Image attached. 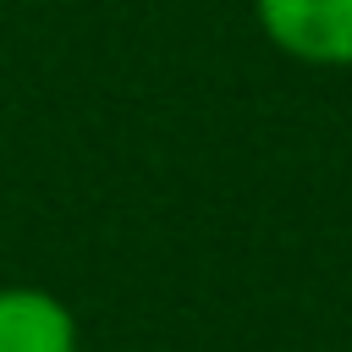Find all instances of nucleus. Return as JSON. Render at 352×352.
Masks as SVG:
<instances>
[{"label": "nucleus", "mask_w": 352, "mask_h": 352, "mask_svg": "<svg viewBox=\"0 0 352 352\" xmlns=\"http://www.w3.org/2000/svg\"><path fill=\"white\" fill-rule=\"evenodd\" d=\"M264 38L308 66H352V0H253Z\"/></svg>", "instance_id": "obj_1"}, {"label": "nucleus", "mask_w": 352, "mask_h": 352, "mask_svg": "<svg viewBox=\"0 0 352 352\" xmlns=\"http://www.w3.org/2000/svg\"><path fill=\"white\" fill-rule=\"evenodd\" d=\"M0 352H77L72 308L44 286H0Z\"/></svg>", "instance_id": "obj_2"}]
</instances>
